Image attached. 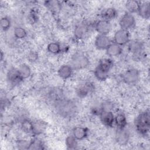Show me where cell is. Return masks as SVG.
<instances>
[{
	"instance_id": "6da1fadb",
	"label": "cell",
	"mask_w": 150,
	"mask_h": 150,
	"mask_svg": "<svg viewBox=\"0 0 150 150\" xmlns=\"http://www.w3.org/2000/svg\"><path fill=\"white\" fill-rule=\"evenodd\" d=\"M54 107L56 112L64 118H71L76 116L78 111L76 103L70 99L60 98L54 100Z\"/></svg>"
},
{
	"instance_id": "7a4b0ae2",
	"label": "cell",
	"mask_w": 150,
	"mask_h": 150,
	"mask_svg": "<svg viewBox=\"0 0 150 150\" xmlns=\"http://www.w3.org/2000/svg\"><path fill=\"white\" fill-rule=\"evenodd\" d=\"M134 125L137 132L143 135L146 136L150 128V114L149 110L141 112L135 118Z\"/></svg>"
},
{
	"instance_id": "3957f363",
	"label": "cell",
	"mask_w": 150,
	"mask_h": 150,
	"mask_svg": "<svg viewBox=\"0 0 150 150\" xmlns=\"http://www.w3.org/2000/svg\"><path fill=\"white\" fill-rule=\"evenodd\" d=\"M90 64L87 56L81 52L74 53L70 60V66L73 70H80L86 68Z\"/></svg>"
},
{
	"instance_id": "277c9868",
	"label": "cell",
	"mask_w": 150,
	"mask_h": 150,
	"mask_svg": "<svg viewBox=\"0 0 150 150\" xmlns=\"http://www.w3.org/2000/svg\"><path fill=\"white\" fill-rule=\"evenodd\" d=\"M139 71L135 69H129L127 70L122 76L124 82L127 84L131 85L135 84L139 79Z\"/></svg>"
},
{
	"instance_id": "5b68a950",
	"label": "cell",
	"mask_w": 150,
	"mask_h": 150,
	"mask_svg": "<svg viewBox=\"0 0 150 150\" xmlns=\"http://www.w3.org/2000/svg\"><path fill=\"white\" fill-rule=\"evenodd\" d=\"M114 43L122 46L129 43L130 41L129 32L127 30L120 29L115 32L114 35Z\"/></svg>"
},
{
	"instance_id": "8992f818",
	"label": "cell",
	"mask_w": 150,
	"mask_h": 150,
	"mask_svg": "<svg viewBox=\"0 0 150 150\" xmlns=\"http://www.w3.org/2000/svg\"><path fill=\"white\" fill-rule=\"evenodd\" d=\"M6 79L9 84L15 86L19 84L23 80L21 77L18 69L11 67L9 69L6 74Z\"/></svg>"
},
{
	"instance_id": "52a82bcc",
	"label": "cell",
	"mask_w": 150,
	"mask_h": 150,
	"mask_svg": "<svg viewBox=\"0 0 150 150\" xmlns=\"http://www.w3.org/2000/svg\"><path fill=\"white\" fill-rule=\"evenodd\" d=\"M135 23V19L132 13L125 12L120 18L119 25L121 29L128 30L134 27Z\"/></svg>"
},
{
	"instance_id": "ba28073f",
	"label": "cell",
	"mask_w": 150,
	"mask_h": 150,
	"mask_svg": "<svg viewBox=\"0 0 150 150\" xmlns=\"http://www.w3.org/2000/svg\"><path fill=\"white\" fill-rule=\"evenodd\" d=\"M117 143L121 146L126 145L129 139V133L128 131L125 128H117L115 136Z\"/></svg>"
},
{
	"instance_id": "9c48e42d",
	"label": "cell",
	"mask_w": 150,
	"mask_h": 150,
	"mask_svg": "<svg viewBox=\"0 0 150 150\" xmlns=\"http://www.w3.org/2000/svg\"><path fill=\"white\" fill-rule=\"evenodd\" d=\"M98 116L101 123L105 127H111L114 124V115L112 111H105L101 110Z\"/></svg>"
},
{
	"instance_id": "30bf717a",
	"label": "cell",
	"mask_w": 150,
	"mask_h": 150,
	"mask_svg": "<svg viewBox=\"0 0 150 150\" xmlns=\"http://www.w3.org/2000/svg\"><path fill=\"white\" fill-rule=\"evenodd\" d=\"M94 27L99 35H107L111 30V25L110 21L101 19L96 22Z\"/></svg>"
},
{
	"instance_id": "8fae6325",
	"label": "cell",
	"mask_w": 150,
	"mask_h": 150,
	"mask_svg": "<svg viewBox=\"0 0 150 150\" xmlns=\"http://www.w3.org/2000/svg\"><path fill=\"white\" fill-rule=\"evenodd\" d=\"M111 43V40L107 35L98 34L94 41L96 47L99 50H105Z\"/></svg>"
},
{
	"instance_id": "7c38bea8",
	"label": "cell",
	"mask_w": 150,
	"mask_h": 150,
	"mask_svg": "<svg viewBox=\"0 0 150 150\" xmlns=\"http://www.w3.org/2000/svg\"><path fill=\"white\" fill-rule=\"evenodd\" d=\"M47 124L40 120H38L32 121V134L33 135H39L43 134L47 129Z\"/></svg>"
},
{
	"instance_id": "4fadbf2b",
	"label": "cell",
	"mask_w": 150,
	"mask_h": 150,
	"mask_svg": "<svg viewBox=\"0 0 150 150\" xmlns=\"http://www.w3.org/2000/svg\"><path fill=\"white\" fill-rule=\"evenodd\" d=\"M144 47L143 42L138 40H130L128 43V49L134 55H139L143 51Z\"/></svg>"
},
{
	"instance_id": "5bb4252c",
	"label": "cell",
	"mask_w": 150,
	"mask_h": 150,
	"mask_svg": "<svg viewBox=\"0 0 150 150\" xmlns=\"http://www.w3.org/2000/svg\"><path fill=\"white\" fill-rule=\"evenodd\" d=\"M93 88V84L90 82L80 84L76 88V94L80 98L86 97L91 91Z\"/></svg>"
},
{
	"instance_id": "9a60e30c",
	"label": "cell",
	"mask_w": 150,
	"mask_h": 150,
	"mask_svg": "<svg viewBox=\"0 0 150 150\" xmlns=\"http://www.w3.org/2000/svg\"><path fill=\"white\" fill-rule=\"evenodd\" d=\"M137 13L143 19H148L150 17V2H140L137 11Z\"/></svg>"
},
{
	"instance_id": "2e32d148",
	"label": "cell",
	"mask_w": 150,
	"mask_h": 150,
	"mask_svg": "<svg viewBox=\"0 0 150 150\" xmlns=\"http://www.w3.org/2000/svg\"><path fill=\"white\" fill-rule=\"evenodd\" d=\"M73 71V69L70 64H63L58 70V75L62 79L66 80L69 79Z\"/></svg>"
},
{
	"instance_id": "e0dca14e",
	"label": "cell",
	"mask_w": 150,
	"mask_h": 150,
	"mask_svg": "<svg viewBox=\"0 0 150 150\" xmlns=\"http://www.w3.org/2000/svg\"><path fill=\"white\" fill-rule=\"evenodd\" d=\"M106 53L110 57H115L120 55L122 52V46L117 45L115 43H111L105 49Z\"/></svg>"
},
{
	"instance_id": "ac0fdd59",
	"label": "cell",
	"mask_w": 150,
	"mask_h": 150,
	"mask_svg": "<svg viewBox=\"0 0 150 150\" xmlns=\"http://www.w3.org/2000/svg\"><path fill=\"white\" fill-rule=\"evenodd\" d=\"M114 124L117 126V128H125L127 125V117L122 112H117L114 115Z\"/></svg>"
},
{
	"instance_id": "d6986e66",
	"label": "cell",
	"mask_w": 150,
	"mask_h": 150,
	"mask_svg": "<svg viewBox=\"0 0 150 150\" xmlns=\"http://www.w3.org/2000/svg\"><path fill=\"white\" fill-rule=\"evenodd\" d=\"M88 30V26L85 23H81L78 24L74 28V35L77 39H81L84 38L85 35Z\"/></svg>"
},
{
	"instance_id": "ffe728a7",
	"label": "cell",
	"mask_w": 150,
	"mask_h": 150,
	"mask_svg": "<svg viewBox=\"0 0 150 150\" xmlns=\"http://www.w3.org/2000/svg\"><path fill=\"white\" fill-rule=\"evenodd\" d=\"M88 129L86 127H77L73 129V135L79 141L85 139L88 136Z\"/></svg>"
},
{
	"instance_id": "44dd1931",
	"label": "cell",
	"mask_w": 150,
	"mask_h": 150,
	"mask_svg": "<svg viewBox=\"0 0 150 150\" xmlns=\"http://www.w3.org/2000/svg\"><path fill=\"white\" fill-rule=\"evenodd\" d=\"M118 15L117 10L114 8H107L104 9L101 13V16L103 19L110 21L115 19Z\"/></svg>"
},
{
	"instance_id": "7402d4cb",
	"label": "cell",
	"mask_w": 150,
	"mask_h": 150,
	"mask_svg": "<svg viewBox=\"0 0 150 150\" xmlns=\"http://www.w3.org/2000/svg\"><path fill=\"white\" fill-rule=\"evenodd\" d=\"M97 66L103 70L110 73L111 69L114 66V62L110 58H104L100 60Z\"/></svg>"
},
{
	"instance_id": "603a6c76",
	"label": "cell",
	"mask_w": 150,
	"mask_h": 150,
	"mask_svg": "<svg viewBox=\"0 0 150 150\" xmlns=\"http://www.w3.org/2000/svg\"><path fill=\"white\" fill-rule=\"evenodd\" d=\"M94 74L98 80L103 81L107 79L109 76V72L105 71L97 66L94 70Z\"/></svg>"
},
{
	"instance_id": "cb8c5ba5",
	"label": "cell",
	"mask_w": 150,
	"mask_h": 150,
	"mask_svg": "<svg viewBox=\"0 0 150 150\" xmlns=\"http://www.w3.org/2000/svg\"><path fill=\"white\" fill-rule=\"evenodd\" d=\"M18 70L23 80L28 78L31 74V69L30 67L25 63L21 64L18 68Z\"/></svg>"
},
{
	"instance_id": "d4e9b609",
	"label": "cell",
	"mask_w": 150,
	"mask_h": 150,
	"mask_svg": "<svg viewBox=\"0 0 150 150\" xmlns=\"http://www.w3.org/2000/svg\"><path fill=\"white\" fill-rule=\"evenodd\" d=\"M77 139L72 135L66 137L65 139V144L69 149H75L78 145Z\"/></svg>"
},
{
	"instance_id": "484cf974",
	"label": "cell",
	"mask_w": 150,
	"mask_h": 150,
	"mask_svg": "<svg viewBox=\"0 0 150 150\" xmlns=\"http://www.w3.org/2000/svg\"><path fill=\"white\" fill-rule=\"evenodd\" d=\"M139 4H140V2L137 1L131 0V1H127L125 4V7L128 10V12L130 13L137 12Z\"/></svg>"
},
{
	"instance_id": "4316f807",
	"label": "cell",
	"mask_w": 150,
	"mask_h": 150,
	"mask_svg": "<svg viewBox=\"0 0 150 150\" xmlns=\"http://www.w3.org/2000/svg\"><path fill=\"white\" fill-rule=\"evenodd\" d=\"M43 142L38 138H33L30 141L29 149H44Z\"/></svg>"
},
{
	"instance_id": "83f0119b",
	"label": "cell",
	"mask_w": 150,
	"mask_h": 150,
	"mask_svg": "<svg viewBox=\"0 0 150 150\" xmlns=\"http://www.w3.org/2000/svg\"><path fill=\"white\" fill-rule=\"evenodd\" d=\"M61 50L60 45L57 42H50L47 46V50L52 54H58L61 52Z\"/></svg>"
},
{
	"instance_id": "f1b7e54d",
	"label": "cell",
	"mask_w": 150,
	"mask_h": 150,
	"mask_svg": "<svg viewBox=\"0 0 150 150\" xmlns=\"http://www.w3.org/2000/svg\"><path fill=\"white\" fill-rule=\"evenodd\" d=\"M21 128L26 133H31L32 131V121L28 119H25L21 121Z\"/></svg>"
},
{
	"instance_id": "f546056e",
	"label": "cell",
	"mask_w": 150,
	"mask_h": 150,
	"mask_svg": "<svg viewBox=\"0 0 150 150\" xmlns=\"http://www.w3.org/2000/svg\"><path fill=\"white\" fill-rule=\"evenodd\" d=\"M14 36L16 38L19 39H22L26 36V31L25 29L22 27H16L13 31Z\"/></svg>"
},
{
	"instance_id": "4dcf8cb0",
	"label": "cell",
	"mask_w": 150,
	"mask_h": 150,
	"mask_svg": "<svg viewBox=\"0 0 150 150\" xmlns=\"http://www.w3.org/2000/svg\"><path fill=\"white\" fill-rule=\"evenodd\" d=\"M0 25L1 29L4 31L8 30L11 25V22L10 19L6 16L2 18L0 21Z\"/></svg>"
},
{
	"instance_id": "1f68e13d",
	"label": "cell",
	"mask_w": 150,
	"mask_h": 150,
	"mask_svg": "<svg viewBox=\"0 0 150 150\" xmlns=\"http://www.w3.org/2000/svg\"><path fill=\"white\" fill-rule=\"evenodd\" d=\"M16 146L19 149H29L30 146V141L19 139L16 142Z\"/></svg>"
},
{
	"instance_id": "d6a6232c",
	"label": "cell",
	"mask_w": 150,
	"mask_h": 150,
	"mask_svg": "<svg viewBox=\"0 0 150 150\" xmlns=\"http://www.w3.org/2000/svg\"><path fill=\"white\" fill-rule=\"evenodd\" d=\"M101 108L102 110L112 111L113 108V104L109 101H105V102L102 103Z\"/></svg>"
},
{
	"instance_id": "836d02e7",
	"label": "cell",
	"mask_w": 150,
	"mask_h": 150,
	"mask_svg": "<svg viewBox=\"0 0 150 150\" xmlns=\"http://www.w3.org/2000/svg\"><path fill=\"white\" fill-rule=\"evenodd\" d=\"M38 58V54L37 53L32 52L28 54V59L30 62H35Z\"/></svg>"
},
{
	"instance_id": "e575fe53",
	"label": "cell",
	"mask_w": 150,
	"mask_h": 150,
	"mask_svg": "<svg viewBox=\"0 0 150 150\" xmlns=\"http://www.w3.org/2000/svg\"><path fill=\"white\" fill-rule=\"evenodd\" d=\"M2 58H3V52L1 51V60H2Z\"/></svg>"
}]
</instances>
